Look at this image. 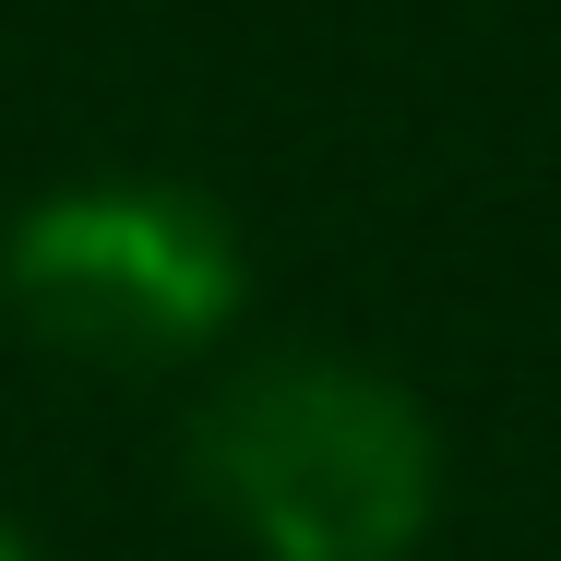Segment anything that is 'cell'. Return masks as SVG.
I'll return each mask as SVG.
<instances>
[{
    "instance_id": "cell-1",
    "label": "cell",
    "mask_w": 561,
    "mask_h": 561,
    "mask_svg": "<svg viewBox=\"0 0 561 561\" xmlns=\"http://www.w3.org/2000/svg\"><path fill=\"white\" fill-rule=\"evenodd\" d=\"M192 478L263 561H407L443 514V443L370 358H251L192 419Z\"/></svg>"
},
{
    "instance_id": "cell-2",
    "label": "cell",
    "mask_w": 561,
    "mask_h": 561,
    "mask_svg": "<svg viewBox=\"0 0 561 561\" xmlns=\"http://www.w3.org/2000/svg\"><path fill=\"white\" fill-rule=\"evenodd\" d=\"M0 299L48 358L180 370L239 323V239L180 180H72L12 216Z\"/></svg>"
},
{
    "instance_id": "cell-3",
    "label": "cell",
    "mask_w": 561,
    "mask_h": 561,
    "mask_svg": "<svg viewBox=\"0 0 561 561\" xmlns=\"http://www.w3.org/2000/svg\"><path fill=\"white\" fill-rule=\"evenodd\" d=\"M0 561H36V550H24V538H12V526H0Z\"/></svg>"
}]
</instances>
